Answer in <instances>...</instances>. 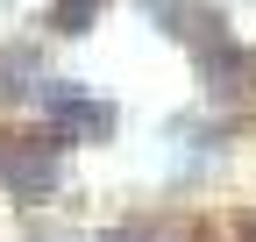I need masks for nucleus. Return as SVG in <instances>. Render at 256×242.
I'll return each mask as SVG.
<instances>
[{"label": "nucleus", "mask_w": 256, "mask_h": 242, "mask_svg": "<svg viewBox=\"0 0 256 242\" xmlns=\"http://www.w3.org/2000/svg\"><path fill=\"white\" fill-rule=\"evenodd\" d=\"M249 242H256V221H249Z\"/></svg>", "instance_id": "39448f33"}, {"label": "nucleus", "mask_w": 256, "mask_h": 242, "mask_svg": "<svg viewBox=\"0 0 256 242\" xmlns=\"http://www.w3.org/2000/svg\"><path fill=\"white\" fill-rule=\"evenodd\" d=\"M92 14H100V0H50V28L57 36H86Z\"/></svg>", "instance_id": "f03ea898"}, {"label": "nucleus", "mask_w": 256, "mask_h": 242, "mask_svg": "<svg viewBox=\"0 0 256 242\" xmlns=\"http://www.w3.org/2000/svg\"><path fill=\"white\" fill-rule=\"evenodd\" d=\"M28 78H36V57H28V50H0V100L28 93Z\"/></svg>", "instance_id": "7ed1b4c3"}, {"label": "nucleus", "mask_w": 256, "mask_h": 242, "mask_svg": "<svg viewBox=\"0 0 256 242\" xmlns=\"http://www.w3.org/2000/svg\"><path fill=\"white\" fill-rule=\"evenodd\" d=\"M136 8H150V22H164V28H185L192 22V0H136Z\"/></svg>", "instance_id": "20e7f679"}, {"label": "nucleus", "mask_w": 256, "mask_h": 242, "mask_svg": "<svg viewBox=\"0 0 256 242\" xmlns=\"http://www.w3.org/2000/svg\"><path fill=\"white\" fill-rule=\"evenodd\" d=\"M192 50H200V86H206V100H235L256 86V50L235 36L220 14H192Z\"/></svg>", "instance_id": "f257e3e1"}]
</instances>
